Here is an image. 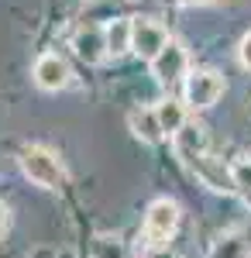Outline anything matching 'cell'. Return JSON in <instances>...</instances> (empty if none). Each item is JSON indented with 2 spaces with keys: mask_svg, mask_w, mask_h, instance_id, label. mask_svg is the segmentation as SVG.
<instances>
[{
  "mask_svg": "<svg viewBox=\"0 0 251 258\" xmlns=\"http://www.w3.org/2000/svg\"><path fill=\"white\" fill-rule=\"evenodd\" d=\"M21 162V172L31 179L35 186L41 189H58L62 182H66V169H62V162L48 152V148H41V145H31V148H24L18 155Z\"/></svg>",
  "mask_w": 251,
  "mask_h": 258,
  "instance_id": "1",
  "label": "cell"
},
{
  "mask_svg": "<svg viewBox=\"0 0 251 258\" xmlns=\"http://www.w3.org/2000/svg\"><path fill=\"white\" fill-rule=\"evenodd\" d=\"M224 93V76L213 73V69H193L186 73V83H182V97L193 110H207L213 107Z\"/></svg>",
  "mask_w": 251,
  "mask_h": 258,
  "instance_id": "2",
  "label": "cell"
},
{
  "mask_svg": "<svg viewBox=\"0 0 251 258\" xmlns=\"http://www.w3.org/2000/svg\"><path fill=\"white\" fill-rule=\"evenodd\" d=\"M179 227V207L172 200H155L145 214V234H148V244H165V241L175 234Z\"/></svg>",
  "mask_w": 251,
  "mask_h": 258,
  "instance_id": "3",
  "label": "cell"
},
{
  "mask_svg": "<svg viewBox=\"0 0 251 258\" xmlns=\"http://www.w3.org/2000/svg\"><path fill=\"white\" fill-rule=\"evenodd\" d=\"M152 76L158 86H172L175 80H182L186 76V66H190V55H186V48L179 45V41H169L152 62Z\"/></svg>",
  "mask_w": 251,
  "mask_h": 258,
  "instance_id": "4",
  "label": "cell"
},
{
  "mask_svg": "<svg viewBox=\"0 0 251 258\" xmlns=\"http://www.w3.org/2000/svg\"><path fill=\"white\" fill-rule=\"evenodd\" d=\"M169 31L152 18H135V35H131V52L141 55L145 62H152L165 45H169Z\"/></svg>",
  "mask_w": 251,
  "mask_h": 258,
  "instance_id": "5",
  "label": "cell"
},
{
  "mask_svg": "<svg viewBox=\"0 0 251 258\" xmlns=\"http://www.w3.org/2000/svg\"><path fill=\"white\" fill-rule=\"evenodd\" d=\"M35 86L45 90V93H58L69 86V66L66 59H58L55 52H45L38 62H35Z\"/></svg>",
  "mask_w": 251,
  "mask_h": 258,
  "instance_id": "6",
  "label": "cell"
},
{
  "mask_svg": "<svg viewBox=\"0 0 251 258\" xmlns=\"http://www.w3.org/2000/svg\"><path fill=\"white\" fill-rule=\"evenodd\" d=\"M172 148H175V155L186 162V165H196L200 159H207V131L190 120V124L172 138Z\"/></svg>",
  "mask_w": 251,
  "mask_h": 258,
  "instance_id": "7",
  "label": "cell"
},
{
  "mask_svg": "<svg viewBox=\"0 0 251 258\" xmlns=\"http://www.w3.org/2000/svg\"><path fill=\"white\" fill-rule=\"evenodd\" d=\"M73 52H76L86 66L103 62L110 55V52H107V35H103V28H79L76 38H73Z\"/></svg>",
  "mask_w": 251,
  "mask_h": 258,
  "instance_id": "8",
  "label": "cell"
},
{
  "mask_svg": "<svg viewBox=\"0 0 251 258\" xmlns=\"http://www.w3.org/2000/svg\"><path fill=\"white\" fill-rule=\"evenodd\" d=\"M128 127H131V135H135L138 141H145V145H158V141L165 138L155 107H135V110L128 114Z\"/></svg>",
  "mask_w": 251,
  "mask_h": 258,
  "instance_id": "9",
  "label": "cell"
},
{
  "mask_svg": "<svg viewBox=\"0 0 251 258\" xmlns=\"http://www.w3.org/2000/svg\"><path fill=\"white\" fill-rule=\"evenodd\" d=\"M155 114H158V124H162V131L165 135H179L190 120H186V107L179 103V100H172V97H165V100H158L155 103Z\"/></svg>",
  "mask_w": 251,
  "mask_h": 258,
  "instance_id": "10",
  "label": "cell"
},
{
  "mask_svg": "<svg viewBox=\"0 0 251 258\" xmlns=\"http://www.w3.org/2000/svg\"><path fill=\"white\" fill-rule=\"evenodd\" d=\"M103 35H107V52L110 55H124V52H131V35H135V21L131 18H117L110 21L107 28H103Z\"/></svg>",
  "mask_w": 251,
  "mask_h": 258,
  "instance_id": "11",
  "label": "cell"
},
{
  "mask_svg": "<svg viewBox=\"0 0 251 258\" xmlns=\"http://www.w3.org/2000/svg\"><path fill=\"white\" fill-rule=\"evenodd\" d=\"M93 258H124V244L117 234H97L93 238Z\"/></svg>",
  "mask_w": 251,
  "mask_h": 258,
  "instance_id": "12",
  "label": "cell"
},
{
  "mask_svg": "<svg viewBox=\"0 0 251 258\" xmlns=\"http://www.w3.org/2000/svg\"><path fill=\"white\" fill-rule=\"evenodd\" d=\"M231 176L237 189H251V159H237L231 165Z\"/></svg>",
  "mask_w": 251,
  "mask_h": 258,
  "instance_id": "13",
  "label": "cell"
},
{
  "mask_svg": "<svg viewBox=\"0 0 251 258\" xmlns=\"http://www.w3.org/2000/svg\"><path fill=\"white\" fill-rule=\"evenodd\" d=\"M237 59H241L244 69H251V31L241 38V45H237Z\"/></svg>",
  "mask_w": 251,
  "mask_h": 258,
  "instance_id": "14",
  "label": "cell"
},
{
  "mask_svg": "<svg viewBox=\"0 0 251 258\" xmlns=\"http://www.w3.org/2000/svg\"><path fill=\"white\" fill-rule=\"evenodd\" d=\"M62 251H55V248H48V244H38V248H31V255L28 258H58Z\"/></svg>",
  "mask_w": 251,
  "mask_h": 258,
  "instance_id": "15",
  "label": "cell"
},
{
  "mask_svg": "<svg viewBox=\"0 0 251 258\" xmlns=\"http://www.w3.org/2000/svg\"><path fill=\"white\" fill-rule=\"evenodd\" d=\"M145 258H175V255L165 248V244H152V248L145 251Z\"/></svg>",
  "mask_w": 251,
  "mask_h": 258,
  "instance_id": "16",
  "label": "cell"
},
{
  "mask_svg": "<svg viewBox=\"0 0 251 258\" xmlns=\"http://www.w3.org/2000/svg\"><path fill=\"white\" fill-rule=\"evenodd\" d=\"M4 231H7V207L0 203V234H4Z\"/></svg>",
  "mask_w": 251,
  "mask_h": 258,
  "instance_id": "17",
  "label": "cell"
},
{
  "mask_svg": "<svg viewBox=\"0 0 251 258\" xmlns=\"http://www.w3.org/2000/svg\"><path fill=\"white\" fill-rule=\"evenodd\" d=\"M165 4H179V7H186V4H203V0H165Z\"/></svg>",
  "mask_w": 251,
  "mask_h": 258,
  "instance_id": "18",
  "label": "cell"
},
{
  "mask_svg": "<svg viewBox=\"0 0 251 258\" xmlns=\"http://www.w3.org/2000/svg\"><path fill=\"white\" fill-rule=\"evenodd\" d=\"M58 258H73V251H62V255H58Z\"/></svg>",
  "mask_w": 251,
  "mask_h": 258,
  "instance_id": "19",
  "label": "cell"
}]
</instances>
